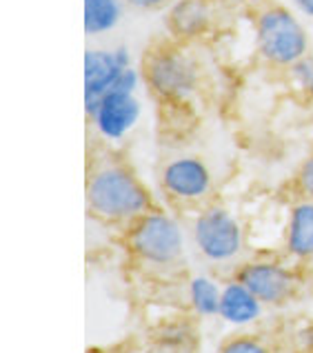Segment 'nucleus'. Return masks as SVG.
Masks as SVG:
<instances>
[{
	"label": "nucleus",
	"instance_id": "2",
	"mask_svg": "<svg viewBox=\"0 0 313 353\" xmlns=\"http://www.w3.org/2000/svg\"><path fill=\"white\" fill-rule=\"evenodd\" d=\"M125 245L136 260L154 267H174L185 254L178 225L160 211H149L131 220L125 231Z\"/></svg>",
	"mask_w": 313,
	"mask_h": 353
},
{
	"label": "nucleus",
	"instance_id": "4",
	"mask_svg": "<svg viewBox=\"0 0 313 353\" xmlns=\"http://www.w3.org/2000/svg\"><path fill=\"white\" fill-rule=\"evenodd\" d=\"M198 251L211 262H227L242 249V234L234 216L222 207H207L194 223Z\"/></svg>",
	"mask_w": 313,
	"mask_h": 353
},
{
	"label": "nucleus",
	"instance_id": "7",
	"mask_svg": "<svg viewBox=\"0 0 313 353\" xmlns=\"http://www.w3.org/2000/svg\"><path fill=\"white\" fill-rule=\"evenodd\" d=\"M211 174L198 158H178L163 169L160 187L171 203L191 205L211 194Z\"/></svg>",
	"mask_w": 313,
	"mask_h": 353
},
{
	"label": "nucleus",
	"instance_id": "9",
	"mask_svg": "<svg viewBox=\"0 0 313 353\" xmlns=\"http://www.w3.org/2000/svg\"><path fill=\"white\" fill-rule=\"evenodd\" d=\"M138 116H140V105L134 98V94L111 89L103 98V103H100L98 112L92 120L96 123L100 134L116 140V138H123L127 131L134 127Z\"/></svg>",
	"mask_w": 313,
	"mask_h": 353
},
{
	"label": "nucleus",
	"instance_id": "18",
	"mask_svg": "<svg viewBox=\"0 0 313 353\" xmlns=\"http://www.w3.org/2000/svg\"><path fill=\"white\" fill-rule=\"evenodd\" d=\"M165 0H129V5H134L138 9H154L158 5H163Z\"/></svg>",
	"mask_w": 313,
	"mask_h": 353
},
{
	"label": "nucleus",
	"instance_id": "8",
	"mask_svg": "<svg viewBox=\"0 0 313 353\" xmlns=\"http://www.w3.org/2000/svg\"><path fill=\"white\" fill-rule=\"evenodd\" d=\"M145 78L163 96H180L191 87L194 72L187 60L171 49H151L145 58Z\"/></svg>",
	"mask_w": 313,
	"mask_h": 353
},
{
	"label": "nucleus",
	"instance_id": "15",
	"mask_svg": "<svg viewBox=\"0 0 313 353\" xmlns=\"http://www.w3.org/2000/svg\"><path fill=\"white\" fill-rule=\"evenodd\" d=\"M218 353H274V351H271V347L260 336L240 334V336H231L222 342Z\"/></svg>",
	"mask_w": 313,
	"mask_h": 353
},
{
	"label": "nucleus",
	"instance_id": "10",
	"mask_svg": "<svg viewBox=\"0 0 313 353\" xmlns=\"http://www.w3.org/2000/svg\"><path fill=\"white\" fill-rule=\"evenodd\" d=\"M285 247L294 258H313V200H302L289 214Z\"/></svg>",
	"mask_w": 313,
	"mask_h": 353
},
{
	"label": "nucleus",
	"instance_id": "16",
	"mask_svg": "<svg viewBox=\"0 0 313 353\" xmlns=\"http://www.w3.org/2000/svg\"><path fill=\"white\" fill-rule=\"evenodd\" d=\"M298 187L302 191V196L307 200H313V156L305 160V165L298 171Z\"/></svg>",
	"mask_w": 313,
	"mask_h": 353
},
{
	"label": "nucleus",
	"instance_id": "11",
	"mask_svg": "<svg viewBox=\"0 0 313 353\" xmlns=\"http://www.w3.org/2000/svg\"><path fill=\"white\" fill-rule=\"evenodd\" d=\"M260 307H262V302L251 294L245 285H240L238 280L229 282V285L222 289L220 316L227 322L247 325V322L256 320L260 316Z\"/></svg>",
	"mask_w": 313,
	"mask_h": 353
},
{
	"label": "nucleus",
	"instance_id": "6",
	"mask_svg": "<svg viewBox=\"0 0 313 353\" xmlns=\"http://www.w3.org/2000/svg\"><path fill=\"white\" fill-rule=\"evenodd\" d=\"M129 67V54L125 47L116 52H96L89 49L85 54V109L94 118L103 98L111 92L120 74Z\"/></svg>",
	"mask_w": 313,
	"mask_h": 353
},
{
	"label": "nucleus",
	"instance_id": "13",
	"mask_svg": "<svg viewBox=\"0 0 313 353\" xmlns=\"http://www.w3.org/2000/svg\"><path fill=\"white\" fill-rule=\"evenodd\" d=\"M205 20H207V12L200 5V0H185V3H180L171 12V29H176L183 36H191L205 25Z\"/></svg>",
	"mask_w": 313,
	"mask_h": 353
},
{
	"label": "nucleus",
	"instance_id": "19",
	"mask_svg": "<svg viewBox=\"0 0 313 353\" xmlns=\"http://www.w3.org/2000/svg\"><path fill=\"white\" fill-rule=\"evenodd\" d=\"M294 3L305 12L307 16H313V0H294Z\"/></svg>",
	"mask_w": 313,
	"mask_h": 353
},
{
	"label": "nucleus",
	"instance_id": "5",
	"mask_svg": "<svg viewBox=\"0 0 313 353\" xmlns=\"http://www.w3.org/2000/svg\"><path fill=\"white\" fill-rule=\"evenodd\" d=\"M262 305H287L298 294V278L276 262H245L238 267L236 278Z\"/></svg>",
	"mask_w": 313,
	"mask_h": 353
},
{
	"label": "nucleus",
	"instance_id": "14",
	"mask_svg": "<svg viewBox=\"0 0 313 353\" xmlns=\"http://www.w3.org/2000/svg\"><path fill=\"white\" fill-rule=\"evenodd\" d=\"M220 298L222 291L207 278H196L191 280V302L194 307L205 316H216L220 314Z\"/></svg>",
	"mask_w": 313,
	"mask_h": 353
},
{
	"label": "nucleus",
	"instance_id": "1",
	"mask_svg": "<svg viewBox=\"0 0 313 353\" xmlns=\"http://www.w3.org/2000/svg\"><path fill=\"white\" fill-rule=\"evenodd\" d=\"M85 198L89 216L100 223H131L156 211L149 189L140 183L136 171L109 149L89 154Z\"/></svg>",
	"mask_w": 313,
	"mask_h": 353
},
{
	"label": "nucleus",
	"instance_id": "3",
	"mask_svg": "<svg viewBox=\"0 0 313 353\" xmlns=\"http://www.w3.org/2000/svg\"><path fill=\"white\" fill-rule=\"evenodd\" d=\"M258 49L271 65L291 67L305 58L307 34L302 25L285 7H269L256 23Z\"/></svg>",
	"mask_w": 313,
	"mask_h": 353
},
{
	"label": "nucleus",
	"instance_id": "17",
	"mask_svg": "<svg viewBox=\"0 0 313 353\" xmlns=\"http://www.w3.org/2000/svg\"><path fill=\"white\" fill-rule=\"evenodd\" d=\"M291 67H294V74L300 80V85L305 87V89H309V92H313V60L302 58V60H298L296 65H291Z\"/></svg>",
	"mask_w": 313,
	"mask_h": 353
},
{
	"label": "nucleus",
	"instance_id": "12",
	"mask_svg": "<svg viewBox=\"0 0 313 353\" xmlns=\"http://www.w3.org/2000/svg\"><path fill=\"white\" fill-rule=\"evenodd\" d=\"M118 0H85V34L96 36L114 29L120 20Z\"/></svg>",
	"mask_w": 313,
	"mask_h": 353
}]
</instances>
